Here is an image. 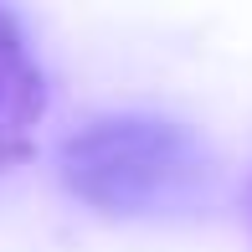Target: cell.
<instances>
[{
	"instance_id": "3",
	"label": "cell",
	"mask_w": 252,
	"mask_h": 252,
	"mask_svg": "<svg viewBox=\"0 0 252 252\" xmlns=\"http://www.w3.org/2000/svg\"><path fill=\"white\" fill-rule=\"evenodd\" d=\"M242 216H247V232H252V175H247V190H242Z\"/></svg>"
},
{
	"instance_id": "2",
	"label": "cell",
	"mask_w": 252,
	"mask_h": 252,
	"mask_svg": "<svg viewBox=\"0 0 252 252\" xmlns=\"http://www.w3.org/2000/svg\"><path fill=\"white\" fill-rule=\"evenodd\" d=\"M47 113V72L10 10H0V175L36 150V124Z\"/></svg>"
},
{
	"instance_id": "1",
	"label": "cell",
	"mask_w": 252,
	"mask_h": 252,
	"mask_svg": "<svg viewBox=\"0 0 252 252\" xmlns=\"http://www.w3.org/2000/svg\"><path fill=\"white\" fill-rule=\"evenodd\" d=\"M57 175L83 206L124 221L196 216L216 190V159L196 129L165 113H103L57 150Z\"/></svg>"
}]
</instances>
